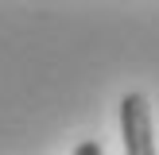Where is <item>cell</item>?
I'll list each match as a JSON object with an SVG mask.
<instances>
[{"mask_svg":"<svg viewBox=\"0 0 159 155\" xmlns=\"http://www.w3.org/2000/svg\"><path fill=\"white\" fill-rule=\"evenodd\" d=\"M120 136L128 155H152L155 151V128H152V105L144 93H128L120 101Z\"/></svg>","mask_w":159,"mask_h":155,"instance_id":"6da1fadb","label":"cell"},{"mask_svg":"<svg viewBox=\"0 0 159 155\" xmlns=\"http://www.w3.org/2000/svg\"><path fill=\"white\" fill-rule=\"evenodd\" d=\"M97 151H101L97 144H82V147H78V155H97Z\"/></svg>","mask_w":159,"mask_h":155,"instance_id":"7a4b0ae2","label":"cell"}]
</instances>
